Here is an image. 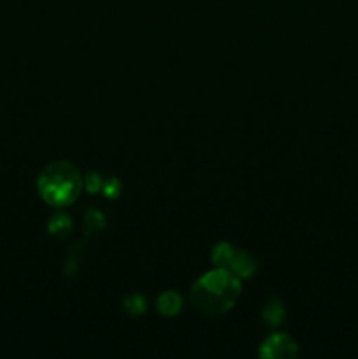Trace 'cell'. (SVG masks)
<instances>
[{
  "mask_svg": "<svg viewBox=\"0 0 358 359\" xmlns=\"http://www.w3.org/2000/svg\"><path fill=\"white\" fill-rule=\"evenodd\" d=\"M235 255H237V249L234 248L228 242H220V244L214 245L213 252H211V259H213L214 266H220V269H230L232 262H234Z\"/></svg>",
  "mask_w": 358,
  "mask_h": 359,
  "instance_id": "8992f818",
  "label": "cell"
},
{
  "mask_svg": "<svg viewBox=\"0 0 358 359\" xmlns=\"http://www.w3.org/2000/svg\"><path fill=\"white\" fill-rule=\"evenodd\" d=\"M183 307V300L175 291H165L158 297L157 300V309L161 316H167V318H174L175 314H179Z\"/></svg>",
  "mask_w": 358,
  "mask_h": 359,
  "instance_id": "277c9868",
  "label": "cell"
},
{
  "mask_svg": "<svg viewBox=\"0 0 358 359\" xmlns=\"http://www.w3.org/2000/svg\"><path fill=\"white\" fill-rule=\"evenodd\" d=\"M83 186L86 188V191H90V193L100 191L102 186H104L102 175L98 174V172H90V174L86 175V179L83 181Z\"/></svg>",
  "mask_w": 358,
  "mask_h": 359,
  "instance_id": "8fae6325",
  "label": "cell"
},
{
  "mask_svg": "<svg viewBox=\"0 0 358 359\" xmlns=\"http://www.w3.org/2000/svg\"><path fill=\"white\" fill-rule=\"evenodd\" d=\"M81 188V172L70 161H53L46 165L37 179L39 195L51 207H67L74 203Z\"/></svg>",
  "mask_w": 358,
  "mask_h": 359,
  "instance_id": "7a4b0ae2",
  "label": "cell"
},
{
  "mask_svg": "<svg viewBox=\"0 0 358 359\" xmlns=\"http://www.w3.org/2000/svg\"><path fill=\"white\" fill-rule=\"evenodd\" d=\"M260 356L276 359V358H297L298 346L290 335L284 333H274L267 337L260 346Z\"/></svg>",
  "mask_w": 358,
  "mask_h": 359,
  "instance_id": "3957f363",
  "label": "cell"
},
{
  "mask_svg": "<svg viewBox=\"0 0 358 359\" xmlns=\"http://www.w3.org/2000/svg\"><path fill=\"white\" fill-rule=\"evenodd\" d=\"M104 226H105L104 216H102V214L95 209L88 210L86 217H84V233L93 235V233H97L98 230H102Z\"/></svg>",
  "mask_w": 358,
  "mask_h": 359,
  "instance_id": "9c48e42d",
  "label": "cell"
},
{
  "mask_svg": "<svg viewBox=\"0 0 358 359\" xmlns=\"http://www.w3.org/2000/svg\"><path fill=\"white\" fill-rule=\"evenodd\" d=\"M241 277L227 269L216 266L204 273L192 287V304L207 316H220L230 311L241 294Z\"/></svg>",
  "mask_w": 358,
  "mask_h": 359,
  "instance_id": "6da1fadb",
  "label": "cell"
},
{
  "mask_svg": "<svg viewBox=\"0 0 358 359\" xmlns=\"http://www.w3.org/2000/svg\"><path fill=\"white\" fill-rule=\"evenodd\" d=\"M123 305H125L126 312H128L130 316H140L146 311V300H144L142 294L139 293L128 294V297L125 298V302H123Z\"/></svg>",
  "mask_w": 358,
  "mask_h": 359,
  "instance_id": "30bf717a",
  "label": "cell"
},
{
  "mask_svg": "<svg viewBox=\"0 0 358 359\" xmlns=\"http://www.w3.org/2000/svg\"><path fill=\"white\" fill-rule=\"evenodd\" d=\"M102 189H104L105 196H109V198H116V196L119 195V191H121V182H119L116 177H109V181L104 182Z\"/></svg>",
  "mask_w": 358,
  "mask_h": 359,
  "instance_id": "7c38bea8",
  "label": "cell"
},
{
  "mask_svg": "<svg viewBox=\"0 0 358 359\" xmlns=\"http://www.w3.org/2000/svg\"><path fill=\"white\" fill-rule=\"evenodd\" d=\"M284 316H286V311H284V305L279 300L267 302L262 311V319L269 326H279L283 323Z\"/></svg>",
  "mask_w": 358,
  "mask_h": 359,
  "instance_id": "52a82bcc",
  "label": "cell"
},
{
  "mask_svg": "<svg viewBox=\"0 0 358 359\" xmlns=\"http://www.w3.org/2000/svg\"><path fill=\"white\" fill-rule=\"evenodd\" d=\"M230 272H234L235 276L244 279V277H251L256 270V259L253 258L251 255L244 251H239L237 249V255H235L234 262L230 265Z\"/></svg>",
  "mask_w": 358,
  "mask_h": 359,
  "instance_id": "5b68a950",
  "label": "cell"
},
{
  "mask_svg": "<svg viewBox=\"0 0 358 359\" xmlns=\"http://www.w3.org/2000/svg\"><path fill=\"white\" fill-rule=\"evenodd\" d=\"M48 230L53 237L65 238L72 231V221H70V217L67 214H56V216H53L49 219Z\"/></svg>",
  "mask_w": 358,
  "mask_h": 359,
  "instance_id": "ba28073f",
  "label": "cell"
}]
</instances>
